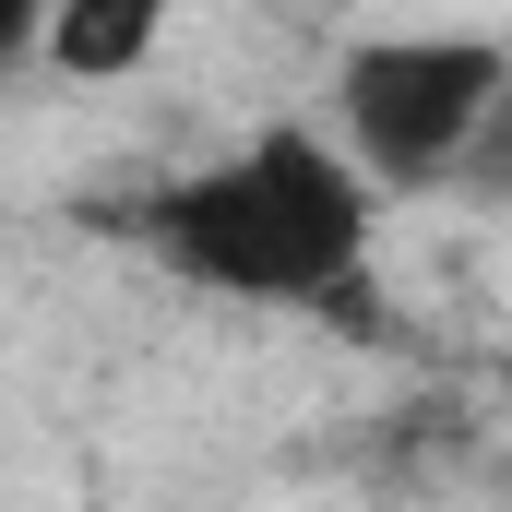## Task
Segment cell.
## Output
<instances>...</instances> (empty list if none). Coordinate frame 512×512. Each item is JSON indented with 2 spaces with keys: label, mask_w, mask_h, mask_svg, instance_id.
I'll return each instance as SVG.
<instances>
[{
  "label": "cell",
  "mask_w": 512,
  "mask_h": 512,
  "mask_svg": "<svg viewBox=\"0 0 512 512\" xmlns=\"http://www.w3.org/2000/svg\"><path fill=\"white\" fill-rule=\"evenodd\" d=\"M131 239L155 274H179L191 298L227 310H358L370 251H382V191L358 179V155L310 120H262L227 155L155 179L131 203Z\"/></svg>",
  "instance_id": "1"
},
{
  "label": "cell",
  "mask_w": 512,
  "mask_h": 512,
  "mask_svg": "<svg viewBox=\"0 0 512 512\" xmlns=\"http://www.w3.org/2000/svg\"><path fill=\"white\" fill-rule=\"evenodd\" d=\"M512 84V48L489 24H405V36H358L334 60V143L358 155V179L382 203H441L465 143Z\"/></svg>",
  "instance_id": "2"
},
{
  "label": "cell",
  "mask_w": 512,
  "mask_h": 512,
  "mask_svg": "<svg viewBox=\"0 0 512 512\" xmlns=\"http://www.w3.org/2000/svg\"><path fill=\"white\" fill-rule=\"evenodd\" d=\"M167 12H179V0H48L36 60H48V72H72V84H131V72L155 60Z\"/></svg>",
  "instance_id": "3"
},
{
  "label": "cell",
  "mask_w": 512,
  "mask_h": 512,
  "mask_svg": "<svg viewBox=\"0 0 512 512\" xmlns=\"http://www.w3.org/2000/svg\"><path fill=\"white\" fill-rule=\"evenodd\" d=\"M441 203H477V215H512V84L489 96V120L465 143V167H453V191Z\"/></svg>",
  "instance_id": "4"
},
{
  "label": "cell",
  "mask_w": 512,
  "mask_h": 512,
  "mask_svg": "<svg viewBox=\"0 0 512 512\" xmlns=\"http://www.w3.org/2000/svg\"><path fill=\"white\" fill-rule=\"evenodd\" d=\"M36 24H48V0H0V84L36 60Z\"/></svg>",
  "instance_id": "5"
}]
</instances>
